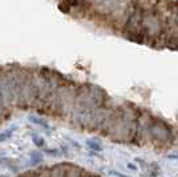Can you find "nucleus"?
Listing matches in <instances>:
<instances>
[{"label":"nucleus","mask_w":178,"mask_h":177,"mask_svg":"<svg viewBox=\"0 0 178 177\" xmlns=\"http://www.w3.org/2000/svg\"><path fill=\"white\" fill-rule=\"evenodd\" d=\"M68 16L157 49L178 51V0H57Z\"/></svg>","instance_id":"nucleus-1"},{"label":"nucleus","mask_w":178,"mask_h":177,"mask_svg":"<svg viewBox=\"0 0 178 177\" xmlns=\"http://www.w3.org/2000/svg\"><path fill=\"white\" fill-rule=\"evenodd\" d=\"M29 121L33 123V124H36V125L43 126L44 129H51V125H49L48 123L44 121V120L40 119V117H36V116H29Z\"/></svg>","instance_id":"nucleus-2"},{"label":"nucleus","mask_w":178,"mask_h":177,"mask_svg":"<svg viewBox=\"0 0 178 177\" xmlns=\"http://www.w3.org/2000/svg\"><path fill=\"white\" fill-rule=\"evenodd\" d=\"M13 131H15V128L8 129V131H5V132H0V143H4L5 140H8L12 136Z\"/></svg>","instance_id":"nucleus-3"},{"label":"nucleus","mask_w":178,"mask_h":177,"mask_svg":"<svg viewBox=\"0 0 178 177\" xmlns=\"http://www.w3.org/2000/svg\"><path fill=\"white\" fill-rule=\"evenodd\" d=\"M86 144H88L89 148L92 149V151H95V152H101L102 151V146L100 144H97V143H95V141H90V140H89Z\"/></svg>","instance_id":"nucleus-4"},{"label":"nucleus","mask_w":178,"mask_h":177,"mask_svg":"<svg viewBox=\"0 0 178 177\" xmlns=\"http://www.w3.org/2000/svg\"><path fill=\"white\" fill-rule=\"evenodd\" d=\"M32 140L33 143H35L36 146H39V148H43V146L45 145V140L43 137H37V136H32Z\"/></svg>","instance_id":"nucleus-5"},{"label":"nucleus","mask_w":178,"mask_h":177,"mask_svg":"<svg viewBox=\"0 0 178 177\" xmlns=\"http://www.w3.org/2000/svg\"><path fill=\"white\" fill-rule=\"evenodd\" d=\"M31 160H32V164H37V162H40L43 160V156L36 152H33V153H31Z\"/></svg>","instance_id":"nucleus-6"},{"label":"nucleus","mask_w":178,"mask_h":177,"mask_svg":"<svg viewBox=\"0 0 178 177\" xmlns=\"http://www.w3.org/2000/svg\"><path fill=\"white\" fill-rule=\"evenodd\" d=\"M108 173H109V175H112V176H116V177H126L124 173H121L118 171H109Z\"/></svg>","instance_id":"nucleus-7"}]
</instances>
